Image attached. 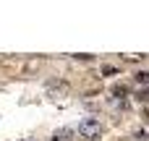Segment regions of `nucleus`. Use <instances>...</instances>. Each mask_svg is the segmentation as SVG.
<instances>
[{
  "label": "nucleus",
  "mask_w": 149,
  "mask_h": 141,
  "mask_svg": "<svg viewBox=\"0 0 149 141\" xmlns=\"http://www.w3.org/2000/svg\"><path fill=\"white\" fill-rule=\"evenodd\" d=\"M102 131H105V128H102V123H100L97 118H84V120L79 123V131H76V133L84 141H94V139L102 136Z\"/></svg>",
  "instance_id": "1"
},
{
  "label": "nucleus",
  "mask_w": 149,
  "mask_h": 141,
  "mask_svg": "<svg viewBox=\"0 0 149 141\" xmlns=\"http://www.w3.org/2000/svg\"><path fill=\"white\" fill-rule=\"evenodd\" d=\"M73 139H76V131L73 128H58L50 136V141H73Z\"/></svg>",
  "instance_id": "2"
},
{
  "label": "nucleus",
  "mask_w": 149,
  "mask_h": 141,
  "mask_svg": "<svg viewBox=\"0 0 149 141\" xmlns=\"http://www.w3.org/2000/svg\"><path fill=\"white\" fill-rule=\"evenodd\" d=\"M65 92H68V86H65L63 81H50V84H47V94H50V97H63Z\"/></svg>",
  "instance_id": "3"
},
{
  "label": "nucleus",
  "mask_w": 149,
  "mask_h": 141,
  "mask_svg": "<svg viewBox=\"0 0 149 141\" xmlns=\"http://www.w3.org/2000/svg\"><path fill=\"white\" fill-rule=\"evenodd\" d=\"M134 81L136 84H149V71H136L134 73Z\"/></svg>",
  "instance_id": "4"
},
{
  "label": "nucleus",
  "mask_w": 149,
  "mask_h": 141,
  "mask_svg": "<svg viewBox=\"0 0 149 141\" xmlns=\"http://www.w3.org/2000/svg\"><path fill=\"white\" fill-rule=\"evenodd\" d=\"M102 73H105V76H115V73H118V71H115V68H113V65H105V68H102Z\"/></svg>",
  "instance_id": "5"
},
{
  "label": "nucleus",
  "mask_w": 149,
  "mask_h": 141,
  "mask_svg": "<svg viewBox=\"0 0 149 141\" xmlns=\"http://www.w3.org/2000/svg\"><path fill=\"white\" fill-rule=\"evenodd\" d=\"M21 141H39V139H21Z\"/></svg>",
  "instance_id": "6"
}]
</instances>
